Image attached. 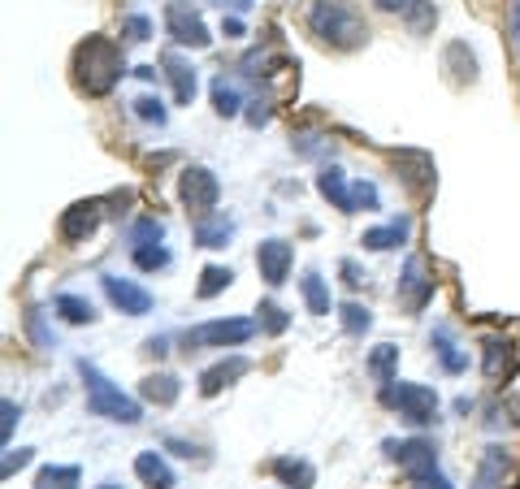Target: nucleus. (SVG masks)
<instances>
[{
	"instance_id": "1",
	"label": "nucleus",
	"mask_w": 520,
	"mask_h": 489,
	"mask_svg": "<svg viewBox=\"0 0 520 489\" xmlns=\"http://www.w3.org/2000/svg\"><path fill=\"white\" fill-rule=\"evenodd\" d=\"M122 74H126V61H122L113 39L87 35L83 44L74 48V83H78V91H87V96H109Z\"/></svg>"
},
{
	"instance_id": "2",
	"label": "nucleus",
	"mask_w": 520,
	"mask_h": 489,
	"mask_svg": "<svg viewBox=\"0 0 520 489\" xmlns=\"http://www.w3.org/2000/svg\"><path fill=\"white\" fill-rule=\"evenodd\" d=\"M78 377H83V386H87V412L91 416L117 420V425H139V420H143V407L130 399V394L117 390L96 364L78 360Z\"/></svg>"
},
{
	"instance_id": "3",
	"label": "nucleus",
	"mask_w": 520,
	"mask_h": 489,
	"mask_svg": "<svg viewBox=\"0 0 520 489\" xmlns=\"http://www.w3.org/2000/svg\"><path fill=\"white\" fill-rule=\"evenodd\" d=\"M308 31L321 39V44H330L338 52H351L364 44V22L351 13L343 0H317V5L308 9Z\"/></svg>"
},
{
	"instance_id": "4",
	"label": "nucleus",
	"mask_w": 520,
	"mask_h": 489,
	"mask_svg": "<svg viewBox=\"0 0 520 489\" xmlns=\"http://www.w3.org/2000/svg\"><path fill=\"white\" fill-rule=\"evenodd\" d=\"M382 407H390L399 420H408L412 429L434 425L438 420V394L421 386V381H386L382 386Z\"/></svg>"
},
{
	"instance_id": "5",
	"label": "nucleus",
	"mask_w": 520,
	"mask_h": 489,
	"mask_svg": "<svg viewBox=\"0 0 520 489\" xmlns=\"http://www.w3.org/2000/svg\"><path fill=\"white\" fill-rule=\"evenodd\" d=\"M382 451L408 481H421L429 472H438V451H434V442H425V438H399V442L390 438V442H382Z\"/></svg>"
},
{
	"instance_id": "6",
	"label": "nucleus",
	"mask_w": 520,
	"mask_h": 489,
	"mask_svg": "<svg viewBox=\"0 0 520 489\" xmlns=\"http://www.w3.org/2000/svg\"><path fill=\"white\" fill-rule=\"evenodd\" d=\"M260 329V321H247V316H230V321H204L187 334V351L200 347H243Z\"/></svg>"
},
{
	"instance_id": "7",
	"label": "nucleus",
	"mask_w": 520,
	"mask_h": 489,
	"mask_svg": "<svg viewBox=\"0 0 520 489\" xmlns=\"http://www.w3.org/2000/svg\"><path fill=\"white\" fill-rule=\"evenodd\" d=\"M516 481H520L516 451H507V446H486V451H481V464H477V477H473V489H512Z\"/></svg>"
},
{
	"instance_id": "8",
	"label": "nucleus",
	"mask_w": 520,
	"mask_h": 489,
	"mask_svg": "<svg viewBox=\"0 0 520 489\" xmlns=\"http://www.w3.org/2000/svg\"><path fill=\"white\" fill-rule=\"evenodd\" d=\"M178 195H182V204L191 208L195 217H208L217 208V178H213V169H204V165H191V169H182V178H178Z\"/></svg>"
},
{
	"instance_id": "9",
	"label": "nucleus",
	"mask_w": 520,
	"mask_h": 489,
	"mask_svg": "<svg viewBox=\"0 0 520 489\" xmlns=\"http://www.w3.org/2000/svg\"><path fill=\"white\" fill-rule=\"evenodd\" d=\"M165 26H169V35H174V44H182V48H208L213 44L204 18L187 5V0H169L165 5Z\"/></svg>"
},
{
	"instance_id": "10",
	"label": "nucleus",
	"mask_w": 520,
	"mask_h": 489,
	"mask_svg": "<svg viewBox=\"0 0 520 489\" xmlns=\"http://www.w3.org/2000/svg\"><path fill=\"white\" fill-rule=\"evenodd\" d=\"M395 299H399L403 312H421L425 303L434 299V277H429V269H425L421 256H408V264H403V277H399Z\"/></svg>"
},
{
	"instance_id": "11",
	"label": "nucleus",
	"mask_w": 520,
	"mask_h": 489,
	"mask_svg": "<svg viewBox=\"0 0 520 489\" xmlns=\"http://www.w3.org/2000/svg\"><path fill=\"white\" fill-rule=\"evenodd\" d=\"M100 286H104V295H109V303L117 312H126V316H148L152 312V295L139 282H126V277H117V273H104Z\"/></svg>"
},
{
	"instance_id": "12",
	"label": "nucleus",
	"mask_w": 520,
	"mask_h": 489,
	"mask_svg": "<svg viewBox=\"0 0 520 489\" xmlns=\"http://www.w3.org/2000/svg\"><path fill=\"white\" fill-rule=\"evenodd\" d=\"M291 264H295L291 243H282V239H265V243L256 247V269H260V277H265L269 286H282L286 277H291Z\"/></svg>"
},
{
	"instance_id": "13",
	"label": "nucleus",
	"mask_w": 520,
	"mask_h": 489,
	"mask_svg": "<svg viewBox=\"0 0 520 489\" xmlns=\"http://www.w3.org/2000/svg\"><path fill=\"white\" fill-rule=\"evenodd\" d=\"M96 226H100V204H96V200H83V204L65 208L57 230H61L65 243H87L91 234H96Z\"/></svg>"
},
{
	"instance_id": "14",
	"label": "nucleus",
	"mask_w": 520,
	"mask_h": 489,
	"mask_svg": "<svg viewBox=\"0 0 520 489\" xmlns=\"http://www.w3.org/2000/svg\"><path fill=\"white\" fill-rule=\"evenodd\" d=\"M247 373H252V360H247V355H226L221 364H213V368H204V373H200V394H204V399H213V394L234 386V381L247 377Z\"/></svg>"
},
{
	"instance_id": "15",
	"label": "nucleus",
	"mask_w": 520,
	"mask_h": 489,
	"mask_svg": "<svg viewBox=\"0 0 520 489\" xmlns=\"http://www.w3.org/2000/svg\"><path fill=\"white\" fill-rule=\"evenodd\" d=\"M395 165H399L403 187H408L412 195H429V191H434V161H429L425 152H399Z\"/></svg>"
},
{
	"instance_id": "16",
	"label": "nucleus",
	"mask_w": 520,
	"mask_h": 489,
	"mask_svg": "<svg viewBox=\"0 0 520 489\" xmlns=\"http://www.w3.org/2000/svg\"><path fill=\"white\" fill-rule=\"evenodd\" d=\"M481 347H486V360H481L486 377H494V381H499V377H512V368L520 364V347H512V342L499 338V334L486 338Z\"/></svg>"
},
{
	"instance_id": "17",
	"label": "nucleus",
	"mask_w": 520,
	"mask_h": 489,
	"mask_svg": "<svg viewBox=\"0 0 520 489\" xmlns=\"http://www.w3.org/2000/svg\"><path fill=\"white\" fill-rule=\"evenodd\" d=\"M317 191H321V200H330L338 213H351V182L347 174L338 165H325L321 174H317Z\"/></svg>"
},
{
	"instance_id": "18",
	"label": "nucleus",
	"mask_w": 520,
	"mask_h": 489,
	"mask_svg": "<svg viewBox=\"0 0 520 489\" xmlns=\"http://www.w3.org/2000/svg\"><path fill=\"white\" fill-rule=\"evenodd\" d=\"M178 394H182V386H178V377H174V373H148V377L139 381V399H143V403L174 407V403H178Z\"/></svg>"
},
{
	"instance_id": "19",
	"label": "nucleus",
	"mask_w": 520,
	"mask_h": 489,
	"mask_svg": "<svg viewBox=\"0 0 520 489\" xmlns=\"http://www.w3.org/2000/svg\"><path fill=\"white\" fill-rule=\"evenodd\" d=\"M161 65H165V78L174 83V100H178V104H191V100H195V87H200V78H195V65H187L182 57H174V52H169V57H161Z\"/></svg>"
},
{
	"instance_id": "20",
	"label": "nucleus",
	"mask_w": 520,
	"mask_h": 489,
	"mask_svg": "<svg viewBox=\"0 0 520 489\" xmlns=\"http://www.w3.org/2000/svg\"><path fill=\"white\" fill-rule=\"evenodd\" d=\"M135 477H139L143 485H148V489H174V485H178L174 468H169L156 451H143V455L135 459Z\"/></svg>"
},
{
	"instance_id": "21",
	"label": "nucleus",
	"mask_w": 520,
	"mask_h": 489,
	"mask_svg": "<svg viewBox=\"0 0 520 489\" xmlns=\"http://www.w3.org/2000/svg\"><path fill=\"white\" fill-rule=\"evenodd\" d=\"M273 477H278L286 489H312L317 485V468H312L308 459L282 455V459H273Z\"/></svg>"
},
{
	"instance_id": "22",
	"label": "nucleus",
	"mask_w": 520,
	"mask_h": 489,
	"mask_svg": "<svg viewBox=\"0 0 520 489\" xmlns=\"http://www.w3.org/2000/svg\"><path fill=\"white\" fill-rule=\"evenodd\" d=\"M408 230H412V221H408V217H399V221H390V226L369 230L360 243L369 247V251H390V247H399L403 239H408Z\"/></svg>"
},
{
	"instance_id": "23",
	"label": "nucleus",
	"mask_w": 520,
	"mask_h": 489,
	"mask_svg": "<svg viewBox=\"0 0 520 489\" xmlns=\"http://www.w3.org/2000/svg\"><path fill=\"white\" fill-rule=\"evenodd\" d=\"M230 234H234V221H226V217H200L195 221V243L200 247H226Z\"/></svg>"
},
{
	"instance_id": "24",
	"label": "nucleus",
	"mask_w": 520,
	"mask_h": 489,
	"mask_svg": "<svg viewBox=\"0 0 520 489\" xmlns=\"http://www.w3.org/2000/svg\"><path fill=\"white\" fill-rule=\"evenodd\" d=\"M57 316L65 325H91L96 321V308H91V299H83V295H57Z\"/></svg>"
},
{
	"instance_id": "25",
	"label": "nucleus",
	"mask_w": 520,
	"mask_h": 489,
	"mask_svg": "<svg viewBox=\"0 0 520 489\" xmlns=\"http://www.w3.org/2000/svg\"><path fill=\"white\" fill-rule=\"evenodd\" d=\"M213 109H217V117H239L243 113V96H239V87H234L226 74L213 78Z\"/></svg>"
},
{
	"instance_id": "26",
	"label": "nucleus",
	"mask_w": 520,
	"mask_h": 489,
	"mask_svg": "<svg viewBox=\"0 0 520 489\" xmlns=\"http://www.w3.org/2000/svg\"><path fill=\"white\" fill-rule=\"evenodd\" d=\"M78 485H83V472L74 464H48L35 477V489H78Z\"/></svg>"
},
{
	"instance_id": "27",
	"label": "nucleus",
	"mask_w": 520,
	"mask_h": 489,
	"mask_svg": "<svg viewBox=\"0 0 520 489\" xmlns=\"http://www.w3.org/2000/svg\"><path fill=\"white\" fill-rule=\"evenodd\" d=\"M299 290H304V303L312 316H330V290H325L321 273H304V282H299Z\"/></svg>"
},
{
	"instance_id": "28",
	"label": "nucleus",
	"mask_w": 520,
	"mask_h": 489,
	"mask_svg": "<svg viewBox=\"0 0 520 489\" xmlns=\"http://www.w3.org/2000/svg\"><path fill=\"white\" fill-rule=\"evenodd\" d=\"M338 321H343V329H347L351 338H364V334H369V325H373V316H369V308H364V303L347 299L343 308H338Z\"/></svg>"
},
{
	"instance_id": "29",
	"label": "nucleus",
	"mask_w": 520,
	"mask_h": 489,
	"mask_svg": "<svg viewBox=\"0 0 520 489\" xmlns=\"http://www.w3.org/2000/svg\"><path fill=\"white\" fill-rule=\"evenodd\" d=\"M434 351H438V360H442V368H447V373H464V368H468V355L455 347L447 329H438V334H434Z\"/></svg>"
},
{
	"instance_id": "30",
	"label": "nucleus",
	"mask_w": 520,
	"mask_h": 489,
	"mask_svg": "<svg viewBox=\"0 0 520 489\" xmlns=\"http://www.w3.org/2000/svg\"><path fill=\"white\" fill-rule=\"evenodd\" d=\"M234 282V273L226 269V264H208V269L200 273V286H195V295L200 299H213V295H221Z\"/></svg>"
},
{
	"instance_id": "31",
	"label": "nucleus",
	"mask_w": 520,
	"mask_h": 489,
	"mask_svg": "<svg viewBox=\"0 0 520 489\" xmlns=\"http://www.w3.org/2000/svg\"><path fill=\"white\" fill-rule=\"evenodd\" d=\"M395 368H399V347H390V342L369 355V373L382 381V386H386V381H395Z\"/></svg>"
},
{
	"instance_id": "32",
	"label": "nucleus",
	"mask_w": 520,
	"mask_h": 489,
	"mask_svg": "<svg viewBox=\"0 0 520 489\" xmlns=\"http://www.w3.org/2000/svg\"><path fill=\"white\" fill-rule=\"evenodd\" d=\"M135 269H143V273H156V269H165L169 264V251L161 247V243H135Z\"/></svg>"
},
{
	"instance_id": "33",
	"label": "nucleus",
	"mask_w": 520,
	"mask_h": 489,
	"mask_svg": "<svg viewBox=\"0 0 520 489\" xmlns=\"http://www.w3.org/2000/svg\"><path fill=\"white\" fill-rule=\"evenodd\" d=\"M373 208H382L373 182H351V213H373Z\"/></svg>"
},
{
	"instance_id": "34",
	"label": "nucleus",
	"mask_w": 520,
	"mask_h": 489,
	"mask_svg": "<svg viewBox=\"0 0 520 489\" xmlns=\"http://www.w3.org/2000/svg\"><path fill=\"white\" fill-rule=\"evenodd\" d=\"M256 312H260L256 321H260V329H265V334H282V329L291 325V316H286V312L278 308V303H260Z\"/></svg>"
},
{
	"instance_id": "35",
	"label": "nucleus",
	"mask_w": 520,
	"mask_h": 489,
	"mask_svg": "<svg viewBox=\"0 0 520 489\" xmlns=\"http://www.w3.org/2000/svg\"><path fill=\"white\" fill-rule=\"evenodd\" d=\"M135 117H139V122H148V126H165V104L161 100H156V96H139L135 100Z\"/></svg>"
},
{
	"instance_id": "36",
	"label": "nucleus",
	"mask_w": 520,
	"mask_h": 489,
	"mask_svg": "<svg viewBox=\"0 0 520 489\" xmlns=\"http://www.w3.org/2000/svg\"><path fill=\"white\" fill-rule=\"evenodd\" d=\"M18 420H22V407H18V403H13V399L0 403V442H5V446H9L13 425H18Z\"/></svg>"
},
{
	"instance_id": "37",
	"label": "nucleus",
	"mask_w": 520,
	"mask_h": 489,
	"mask_svg": "<svg viewBox=\"0 0 520 489\" xmlns=\"http://www.w3.org/2000/svg\"><path fill=\"white\" fill-rule=\"evenodd\" d=\"M122 31H126L130 44H143V39H152V22L143 18V13H130V18L122 22Z\"/></svg>"
},
{
	"instance_id": "38",
	"label": "nucleus",
	"mask_w": 520,
	"mask_h": 489,
	"mask_svg": "<svg viewBox=\"0 0 520 489\" xmlns=\"http://www.w3.org/2000/svg\"><path fill=\"white\" fill-rule=\"evenodd\" d=\"M161 234H165V226L161 221H152V217H143L135 230H130V239L135 243H161Z\"/></svg>"
},
{
	"instance_id": "39",
	"label": "nucleus",
	"mask_w": 520,
	"mask_h": 489,
	"mask_svg": "<svg viewBox=\"0 0 520 489\" xmlns=\"http://www.w3.org/2000/svg\"><path fill=\"white\" fill-rule=\"evenodd\" d=\"M408 13H412V26H416V31H425V26L434 22V5H429V0H416Z\"/></svg>"
},
{
	"instance_id": "40",
	"label": "nucleus",
	"mask_w": 520,
	"mask_h": 489,
	"mask_svg": "<svg viewBox=\"0 0 520 489\" xmlns=\"http://www.w3.org/2000/svg\"><path fill=\"white\" fill-rule=\"evenodd\" d=\"M26 464H31V451H26V446H18V451L5 455V468H0V472H5V477H13V472L26 468Z\"/></svg>"
},
{
	"instance_id": "41",
	"label": "nucleus",
	"mask_w": 520,
	"mask_h": 489,
	"mask_svg": "<svg viewBox=\"0 0 520 489\" xmlns=\"http://www.w3.org/2000/svg\"><path fill=\"white\" fill-rule=\"evenodd\" d=\"M338 273H343V282H347L351 290H356V286L364 282V269H360L356 260H343V264H338Z\"/></svg>"
},
{
	"instance_id": "42",
	"label": "nucleus",
	"mask_w": 520,
	"mask_h": 489,
	"mask_svg": "<svg viewBox=\"0 0 520 489\" xmlns=\"http://www.w3.org/2000/svg\"><path fill=\"white\" fill-rule=\"evenodd\" d=\"M256 104V109H247V122H252V126H265L269 122V100H252Z\"/></svg>"
},
{
	"instance_id": "43",
	"label": "nucleus",
	"mask_w": 520,
	"mask_h": 489,
	"mask_svg": "<svg viewBox=\"0 0 520 489\" xmlns=\"http://www.w3.org/2000/svg\"><path fill=\"white\" fill-rule=\"evenodd\" d=\"M412 489H451V481H447V477H438V472H429V477L412 481Z\"/></svg>"
},
{
	"instance_id": "44",
	"label": "nucleus",
	"mask_w": 520,
	"mask_h": 489,
	"mask_svg": "<svg viewBox=\"0 0 520 489\" xmlns=\"http://www.w3.org/2000/svg\"><path fill=\"white\" fill-rule=\"evenodd\" d=\"M221 35H226V39H243V18H221Z\"/></svg>"
},
{
	"instance_id": "45",
	"label": "nucleus",
	"mask_w": 520,
	"mask_h": 489,
	"mask_svg": "<svg viewBox=\"0 0 520 489\" xmlns=\"http://www.w3.org/2000/svg\"><path fill=\"white\" fill-rule=\"evenodd\" d=\"M165 446H169L174 455H182V459H191V455H195V446H191V442H182V438H165Z\"/></svg>"
},
{
	"instance_id": "46",
	"label": "nucleus",
	"mask_w": 520,
	"mask_h": 489,
	"mask_svg": "<svg viewBox=\"0 0 520 489\" xmlns=\"http://www.w3.org/2000/svg\"><path fill=\"white\" fill-rule=\"evenodd\" d=\"M373 5H377V9H386V13H395V9H408L412 0H373Z\"/></svg>"
},
{
	"instance_id": "47",
	"label": "nucleus",
	"mask_w": 520,
	"mask_h": 489,
	"mask_svg": "<svg viewBox=\"0 0 520 489\" xmlns=\"http://www.w3.org/2000/svg\"><path fill=\"white\" fill-rule=\"evenodd\" d=\"M217 5L221 9H234V13H247V9H252V0H217Z\"/></svg>"
},
{
	"instance_id": "48",
	"label": "nucleus",
	"mask_w": 520,
	"mask_h": 489,
	"mask_svg": "<svg viewBox=\"0 0 520 489\" xmlns=\"http://www.w3.org/2000/svg\"><path fill=\"white\" fill-rule=\"evenodd\" d=\"M100 489H117V485H100Z\"/></svg>"
}]
</instances>
